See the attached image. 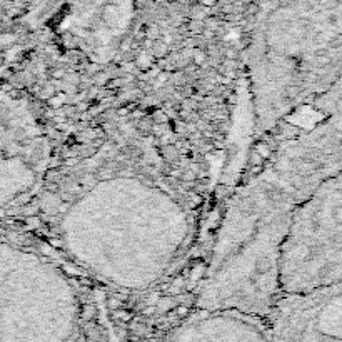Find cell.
<instances>
[{"instance_id":"obj_1","label":"cell","mask_w":342,"mask_h":342,"mask_svg":"<svg viewBox=\"0 0 342 342\" xmlns=\"http://www.w3.org/2000/svg\"><path fill=\"white\" fill-rule=\"evenodd\" d=\"M57 232L84 272L117 290L142 292L180 260L192 222L184 200L159 177L110 165L72 192Z\"/></svg>"},{"instance_id":"obj_2","label":"cell","mask_w":342,"mask_h":342,"mask_svg":"<svg viewBox=\"0 0 342 342\" xmlns=\"http://www.w3.org/2000/svg\"><path fill=\"white\" fill-rule=\"evenodd\" d=\"M299 202L266 172L255 174L225 205L197 309L267 319L282 294V257Z\"/></svg>"},{"instance_id":"obj_3","label":"cell","mask_w":342,"mask_h":342,"mask_svg":"<svg viewBox=\"0 0 342 342\" xmlns=\"http://www.w3.org/2000/svg\"><path fill=\"white\" fill-rule=\"evenodd\" d=\"M50 145L29 104L0 90V209L25 202L44 182Z\"/></svg>"},{"instance_id":"obj_4","label":"cell","mask_w":342,"mask_h":342,"mask_svg":"<svg viewBox=\"0 0 342 342\" xmlns=\"http://www.w3.org/2000/svg\"><path fill=\"white\" fill-rule=\"evenodd\" d=\"M167 342H270L267 319L234 310L197 309Z\"/></svg>"}]
</instances>
